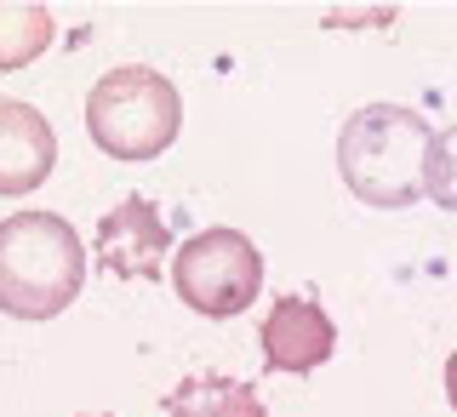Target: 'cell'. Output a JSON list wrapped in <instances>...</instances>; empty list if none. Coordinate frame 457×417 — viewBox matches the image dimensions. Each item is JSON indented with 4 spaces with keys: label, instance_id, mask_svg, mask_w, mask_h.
I'll return each instance as SVG.
<instances>
[{
    "label": "cell",
    "instance_id": "6da1fadb",
    "mask_svg": "<svg viewBox=\"0 0 457 417\" xmlns=\"http://www.w3.org/2000/svg\"><path fill=\"white\" fill-rule=\"evenodd\" d=\"M86 286V246L57 212L0 218V309L18 321H52Z\"/></svg>",
    "mask_w": 457,
    "mask_h": 417
},
{
    "label": "cell",
    "instance_id": "7a4b0ae2",
    "mask_svg": "<svg viewBox=\"0 0 457 417\" xmlns=\"http://www.w3.org/2000/svg\"><path fill=\"white\" fill-rule=\"evenodd\" d=\"M428 121L406 104H366L343 121L337 138V171L354 200L366 206H411L423 195V154H428Z\"/></svg>",
    "mask_w": 457,
    "mask_h": 417
},
{
    "label": "cell",
    "instance_id": "3957f363",
    "mask_svg": "<svg viewBox=\"0 0 457 417\" xmlns=\"http://www.w3.org/2000/svg\"><path fill=\"white\" fill-rule=\"evenodd\" d=\"M178 126H183L178 86L143 63L109 69L92 86V97H86V132L114 161H154V154H166Z\"/></svg>",
    "mask_w": 457,
    "mask_h": 417
},
{
    "label": "cell",
    "instance_id": "277c9868",
    "mask_svg": "<svg viewBox=\"0 0 457 417\" xmlns=\"http://www.w3.org/2000/svg\"><path fill=\"white\" fill-rule=\"evenodd\" d=\"M171 286H178V297L195 314L235 321L263 292V257H257V246L240 229H200L171 257Z\"/></svg>",
    "mask_w": 457,
    "mask_h": 417
},
{
    "label": "cell",
    "instance_id": "5b68a950",
    "mask_svg": "<svg viewBox=\"0 0 457 417\" xmlns=\"http://www.w3.org/2000/svg\"><path fill=\"white\" fill-rule=\"evenodd\" d=\"M97 263L120 280H161V269L171 263V229L154 212V200L126 195L97 223Z\"/></svg>",
    "mask_w": 457,
    "mask_h": 417
},
{
    "label": "cell",
    "instance_id": "8992f818",
    "mask_svg": "<svg viewBox=\"0 0 457 417\" xmlns=\"http://www.w3.org/2000/svg\"><path fill=\"white\" fill-rule=\"evenodd\" d=\"M257 343H263L269 371H292V378H303V371L332 361L337 326H332V314H326L320 304H309V297H280V304L263 314Z\"/></svg>",
    "mask_w": 457,
    "mask_h": 417
},
{
    "label": "cell",
    "instance_id": "52a82bcc",
    "mask_svg": "<svg viewBox=\"0 0 457 417\" xmlns=\"http://www.w3.org/2000/svg\"><path fill=\"white\" fill-rule=\"evenodd\" d=\"M57 166V132L40 109L0 97V195H29Z\"/></svg>",
    "mask_w": 457,
    "mask_h": 417
},
{
    "label": "cell",
    "instance_id": "ba28073f",
    "mask_svg": "<svg viewBox=\"0 0 457 417\" xmlns=\"http://www.w3.org/2000/svg\"><path fill=\"white\" fill-rule=\"evenodd\" d=\"M166 417H269L252 383L218 378V371H195L166 395Z\"/></svg>",
    "mask_w": 457,
    "mask_h": 417
},
{
    "label": "cell",
    "instance_id": "9c48e42d",
    "mask_svg": "<svg viewBox=\"0 0 457 417\" xmlns=\"http://www.w3.org/2000/svg\"><path fill=\"white\" fill-rule=\"evenodd\" d=\"M52 35H57V23L40 0H0V75L35 63L52 46Z\"/></svg>",
    "mask_w": 457,
    "mask_h": 417
},
{
    "label": "cell",
    "instance_id": "30bf717a",
    "mask_svg": "<svg viewBox=\"0 0 457 417\" xmlns=\"http://www.w3.org/2000/svg\"><path fill=\"white\" fill-rule=\"evenodd\" d=\"M423 195L435 206L457 212V126L428 138V154H423Z\"/></svg>",
    "mask_w": 457,
    "mask_h": 417
},
{
    "label": "cell",
    "instance_id": "8fae6325",
    "mask_svg": "<svg viewBox=\"0 0 457 417\" xmlns=\"http://www.w3.org/2000/svg\"><path fill=\"white\" fill-rule=\"evenodd\" d=\"M446 400H452V406H457V354H452V361H446Z\"/></svg>",
    "mask_w": 457,
    "mask_h": 417
}]
</instances>
